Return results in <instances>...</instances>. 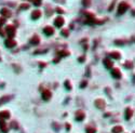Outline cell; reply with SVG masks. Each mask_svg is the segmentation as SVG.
I'll use <instances>...</instances> for the list:
<instances>
[{"label": "cell", "instance_id": "6da1fadb", "mask_svg": "<svg viewBox=\"0 0 135 133\" xmlns=\"http://www.w3.org/2000/svg\"><path fill=\"white\" fill-rule=\"evenodd\" d=\"M129 8H130L129 3L122 1V2L119 5V7H118V15H121V14H123L124 12H126V10H128Z\"/></svg>", "mask_w": 135, "mask_h": 133}, {"label": "cell", "instance_id": "7a4b0ae2", "mask_svg": "<svg viewBox=\"0 0 135 133\" xmlns=\"http://www.w3.org/2000/svg\"><path fill=\"white\" fill-rule=\"evenodd\" d=\"M6 31H7V34L10 37H13V36L15 35V27H14L13 25H8L7 28H6Z\"/></svg>", "mask_w": 135, "mask_h": 133}, {"label": "cell", "instance_id": "3957f363", "mask_svg": "<svg viewBox=\"0 0 135 133\" xmlns=\"http://www.w3.org/2000/svg\"><path fill=\"white\" fill-rule=\"evenodd\" d=\"M94 104H95V106L97 107L98 109H104V108H105V106H106V104H105L104 100H100V98L96 100L95 102H94Z\"/></svg>", "mask_w": 135, "mask_h": 133}, {"label": "cell", "instance_id": "277c9868", "mask_svg": "<svg viewBox=\"0 0 135 133\" xmlns=\"http://www.w3.org/2000/svg\"><path fill=\"white\" fill-rule=\"evenodd\" d=\"M5 44L7 48H14V47L16 46V42H15V40H13L12 38H9L8 40L5 41Z\"/></svg>", "mask_w": 135, "mask_h": 133}, {"label": "cell", "instance_id": "5b68a950", "mask_svg": "<svg viewBox=\"0 0 135 133\" xmlns=\"http://www.w3.org/2000/svg\"><path fill=\"white\" fill-rule=\"evenodd\" d=\"M43 33L46 34L47 36H52L54 34V28L52 26H46L43 28Z\"/></svg>", "mask_w": 135, "mask_h": 133}, {"label": "cell", "instance_id": "8992f818", "mask_svg": "<svg viewBox=\"0 0 135 133\" xmlns=\"http://www.w3.org/2000/svg\"><path fill=\"white\" fill-rule=\"evenodd\" d=\"M51 96H52V93H51L50 90H44V91L42 92V98H43L44 101H49L51 98Z\"/></svg>", "mask_w": 135, "mask_h": 133}, {"label": "cell", "instance_id": "52a82bcc", "mask_svg": "<svg viewBox=\"0 0 135 133\" xmlns=\"http://www.w3.org/2000/svg\"><path fill=\"white\" fill-rule=\"evenodd\" d=\"M54 24L56 27H61L64 25V18H62V16H57L56 18L54 20Z\"/></svg>", "mask_w": 135, "mask_h": 133}, {"label": "cell", "instance_id": "ba28073f", "mask_svg": "<svg viewBox=\"0 0 135 133\" xmlns=\"http://www.w3.org/2000/svg\"><path fill=\"white\" fill-rule=\"evenodd\" d=\"M111 75H112L113 78H121V72H120L118 68H112V70H111Z\"/></svg>", "mask_w": 135, "mask_h": 133}, {"label": "cell", "instance_id": "9c48e42d", "mask_svg": "<svg viewBox=\"0 0 135 133\" xmlns=\"http://www.w3.org/2000/svg\"><path fill=\"white\" fill-rule=\"evenodd\" d=\"M84 117H85V115L82 110H78L76 113V120H78V121H82L84 119Z\"/></svg>", "mask_w": 135, "mask_h": 133}, {"label": "cell", "instance_id": "30bf717a", "mask_svg": "<svg viewBox=\"0 0 135 133\" xmlns=\"http://www.w3.org/2000/svg\"><path fill=\"white\" fill-rule=\"evenodd\" d=\"M0 13L2 14L5 18H10V16L12 15L11 11H10L9 9H7V8H3V9H1V11H0Z\"/></svg>", "mask_w": 135, "mask_h": 133}, {"label": "cell", "instance_id": "8fae6325", "mask_svg": "<svg viewBox=\"0 0 135 133\" xmlns=\"http://www.w3.org/2000/svg\"><path fill=\"white\" fill-rule=\"evenodd\" d=\"M0 129H1V131H2L3 133H8V126L7 123H6L3 120L0 119Z\"/></svg>", "mask_w": 135, "mask_h": 133}, {"label": "cell", "instance_id": "7c38bea8", "mask_svg": "<svg viewBox=\"0 0 135 133\" xmlns=\"http://www.w3.org/2000/svg\"><path fill=\"white\" fill-rule=\"evenodd\" d=\"M103 63H104V66L106 68H112V66H113V63L109 59H104Z\"/></svg>", "mask_w": 135, "mask_h": 133}, {"label": "cell", "instance_id": "4fadbf2b", "mask_svg": "<svg viewBox=\"0 0 135 133\" xmlns=\"http://www.w3.org/2000/svg\"><path fill=\"white\" fill-rule=\"evenodd\" d=\"M10 118V113L8 110H3V111H0V119L3 120V119H8Z\"/></svg>", "mask_w": 135, "mask_h": 133}, {"label": "cell", "instance_id": "5bb4252c", "mask_svg": "<svg viewBox=\"0 0 135 133\" xmlns=\"http://www.w3.org/2000/svg\"><path fill=\"white\" fill-rule=\"evenodd\" d=\"M39 42H40V38L38 35H34L33 37H31V39H30L31 44H39Z\"/></svg>", "mask_w": 135, "mask_h": 133}, {"label": "cell", "instance_id": "9a60e30c", "mask_svg": "<svg viewBox=\"0 0 135 133\" xmlns=\"http://www.w3.org/2000/svg\"><path fill=\"white\" fill-rule=\"evenodd\" d=\"M11 98H12V95H5V96H2V97L0 98V105H2V104H5V103L9 102Z\"/></svg>", "mask_w": 135, "mask_h": 133}, {"label": "cell", "instance_id": "2e32d148", "mask_svg": "<svg viewBox=\"0 0 135 133\" xmlns=\"http://www.w3.org/2000/svg\"><path fill=\"white\" fill-rule=\"evenodd\" d=\"M40 16H41V11H39V10H36L31 13V18L33 20H38Z\"/></svg>", "mask_w": 135, "mask_h": 133}, {"label": "cell", "instance_id": "e0dca14e", "mask_svg": "<svg viewBox=\"0 0 135 133\" xmlns=\"http://www.w3.org/2000/svg\"><path fill=\"white\" fill-rule=\"evenodd\" d=\"M133 116V109L132 108H126L125 109V119L129 120Z\"/></svg>", "mask_w": 135, "mask_h": 133}, {"label": "cell", "instance_id": "ac0fdd59", "mask_svg": "<svg viewBox=\"0 0 135 133\" xmlns=\"http://www.w3.org/2000/svg\"><path fill=\"white\" fill-rule=\"evenodd\" d=\"M123 131V128L120 126H117V127H113L112 128V133H121Z\"/></svg>", "mask_w": 135, "mask_h": 133}, {"label": "cell", "instance_id": "d6986e66", "mask_svg": "<svg viewBox=\"0 0 135 133\" xmlns=\"http://www.w3.org/2000/svg\"><path fill=\"white\" fill-rule=\"evenodd\" d=\"M110 56L112 57V59H115V60H119L120 57H121V55H120L119 52H116V51H113V52L110 53Z\"/></svg>", "mask_w": 135, "mask_h": 133}, {"label": "cell", "instance_id": "ffe728a7", "mask_svg": "<svg viewBox=\"0 0 135 133\" xmlns=\"http://www.w3.org/2000/svg\"><path fill=\"white\" fill-rule=\"evenodd\" d=\"M57 54H59L61 57L62 56H67V55H69V52H68V51H65V50H62V51H59Z\"/></svg>", "mask_w": 135, "mask_h": 133}, {"label": "cell", "instance_id": "44dd1931", "mask_svg": "<svg viewBox=\"0 0 135 133\" xmlns=\"http://www.w3.org/2000/svg\"><path fill=\"white\" fill-rule=\"evenodd\" d=\"M124 66H125L126 68H133V62L132 61H128L125 64H124Z\"/></svg>", "mask_w": 135, "mask_h": 133}, {"label": "cell", "instance_id": "7402d4cb", "mask_svg": "<svg viewBox=\"0 0 135 133\" xmlns=\"http://www.w3.org/2000/svg\"><path fill=\"white\" fill-rule=\"evenodd\" d=\"M96 130L95 128H92V127H88L87 128V133H95Z\"/></svg>", "mask_w": 135, "mask_h": 133}, {"label": "cell", "instance_id": "603a6c76", "mask_svg": "<svg viewBox=\"0 0 135 133\" xmlns=\"http://www.w3.org/2000/svg\"><path fill=\"white\" fill-rule=\"evenodd\" d=\"M82 5L84 7H89L91 5V0H82Z\"/></svg>", "mask_w": 135, "mask_h": 133}, {"label": "cell", "instance_id": "cb8c5ba5", "mask_svg": "<svg viewBox=\"0 0 135 133\" xmlns=\"http://www.w3.org/2000/svg\"><path fill=\"white\" fill-rule=\"evenodd\" d=\"M65 88L67 90H71V85H70V82L68 80H66L65 81Z\"/></svg>", "mask_w": 135, "mask_h": 133}, {"label": "cell", "instance_id": "d4e9b609", "mask_svg": "<svg viewBox=\"0 0 135 133\" xmlns=\"http://www.w3.org/2000/svg\"><path fill=\"white\" fill-rule=\"evenodd\" d=\"M10 126H11V128H13V129H18V122L16 121H12Z\"/></svg>", "mask_w": 135, "mask_h": 133}, {"label": "cell", "instance_id": "484cf974", "mask_svg": "<svg viewBox=\"0 0 135 133\" xmlns=\"http://www.w3.org/2000/svg\"><path fill=\"white\" fill-rule=\"evenodd\" d=\"M62 35L65 36V37H67V36L69 35V31H68L67 29H63V30H62Z\"/></svg>", "mask_w": 135, "mask_h": 133}, {"label": "cell", "instance_id": "4316f807", "mask_svg": "<svg viewBox=\"0 0 135 133\" xmlns=\"http://www.w3.org/2000/svg\"><path fill=\"white\" fill-rule=\"evenodd\" d=\"M87 85H88V81H87V80H83L82 82H81L80 87H81V88H85V87H87Z\"/></svg>", "mask_w": 135, "mask_h": 133}, {"label": "cell", "instance_id": "83f0119b", "mask_svg": "<svg viewBox=\"0 0 135 133\" xmlns=\"http://www.w3.org/2000/svg\"><path fill=\"white\" fill-rule=\"evenodd\" d=\"M29 8V5H25V3H23V5H21V9H28Z\"/></svg>", "mask_w": 135, "mask_h": 133}, {"label": "cell", "instance_id": "f1b7e54d", "mask_svg": "<svg viewBox=\"0 0 135 133\" xmlns=\"http://www.w3.org/2000/svg\"><path fill=\"white\" fill-rule=\"evenodd\" d=\"M5 23H6V20H5V18H0V26H2Z\"/></svg>", "mask_w": 135, "mask_h": 133}, {"label": "cell", "instance_id": "f546056e", "mask_svg": "<svg viewBox=\"0 0 135 133\" xmlns=\"http://www.w3.org/2000/svg\"><path fill=\"white\" fill-rule=\"evenodd\" d=\"M56 11H57V12H59V13H63V12H64V11H63V10H62V9H61V8H57V9H56Z\"/></svg>", "mask_w": 135, "mask_h": 133}, {"label": "cell", "instance_id": "4dcf8cb0", "mask_svg": "<svg viewBox=\"0 0 135 133\" xmlns=\"http://www.w3.org/2000/svg\"><path fill=\"white\" fill-rule=\"evenodd\" d=\"M115 43L116 44H123L124 41H115Z\"/></svg>", "mask_w": 135, "mask_h": 133}, {"label": "cell", "instance_id": "1f68e13d", "mask_svg": "<svg viewBox=\"0 0 135 133\" xmlns=\"http://www.w3.org/2000/svg\"><path fill=\"white\" fill-rule=\"evenodd\" d=\"M83 61H84V56H81L80 59H79V62H81V63H82Z\"/></svg>", "mask_w": 135, "mask_h": 133}, {"label": "cell", "instance_id": "d6a6232c", "mask_svg": "<svg viewBox=\"0 0 135 133\" xmlns=\"http://www.w3.org/2000/svg\"><path fill=\"white\" fill-rule=\"evenodd\" d=\"M46 65H47L46 63H40V67H44Z\"/></svg>", "mask_w": 135, "mask_h": 133}, {"label": "cell", "instance_id": "836d02e7", "mask_svg": "<svg viewBox=\"0 0 135 133\" xmlns=\"http://www.w3.org/2000/svg\"><path fill=\"white\" fill-rule=\"evenodd\" d=\"M0 35H1V36H5V33H3L1 29H0Z\"/></svg>", "mask_w": 135, "mask_h": 133}, {"label": "cell", "instance_id": "e575fe53", "mask_svg": "<svg viewBox=\"0 0 135 133\" xmlns=\"http://www.w3.org/2000/svg\"><path fill=\"white\" fill-rule=\"evenodd\" d=\"M66 129H67V130H69V129H70V126H69V124H67V126H66Z\"/></svg>", "mask_w": 135, "mask_h": 133}, {"label": "cell", "instance_id": "d590c367", "mask_svg": "<svg viewBox=\"0 0 135 133\" xmlns=\"http://www.w3.org/2000/svg\"><path fill=\"white\" fill-rule=\"evenodd\" d=\"M29 1H34V0H29Z\"/></svg>", "mask_w": 135, "mask_h": 133}, {"label": "cell", "instance_id": "8d00e7d4", "mask_svg": "<svg viewBox=\"0 0 135 133\" xmlns=\"http://www.w3.org/2000/svg\"><path fill=\"white\" fill-rule=\"evenodd\" d=\"M0 61H1V57H0Z\"/></svg>", "mask_w": 135, "mask_h": 133}]
</instances>
